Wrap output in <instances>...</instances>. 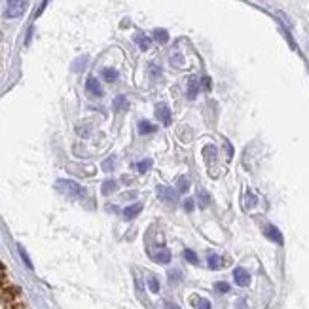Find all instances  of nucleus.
Returning a JSON list of instances; mask_svg holds the SVG:
<instances>
[{
  "label": "nucleus",
  "mask_w": 309,
  "mask_h": 309,
  "mask_svg": "<svg viewBox=\"0 0 309 309\" xmlns=\"http://www.w3.org/2000/svg\"><path fill=\"white\" fill-rule=\"evenodd\" d=\"M55 188L57 192L65 194L68 198H84L86 196V188H82L78 182L74 180H57L55 182Z\"/></svg>",
  "instance_id": "nucleus-1"
},
{
  "label": "nucleus",
  "mask_w": 309,
  "mask_h": 309,
  "mask_svg": "<svg viewBox=\"0 0 309 309\" xmlns=\"http://www.w3.org/2000/svg\"><path fill=\"white\" fill-rule=\"evenodd\" d=\"M25 8H27V0H6V12H4V15L8 19H15V17H19L25 12Z\"/></svg>",
  "instance_id": "nucleus-2"
},
{
  "label": "nucleus",
  "mask_w": 309,
  "mask_h": 309,
  "mask_svg": "<svg viewBox=\"0 0 309 309\" xmlns=\"http://www.w3.org/2000/svg\"><path fill=\"white\" fill-rule=\"evenodd\" d=\"M157 196L159 199H163L165 203H175L178 198V192L169 188V186H157Z\"/></svg>",
  "instance_id": "nucleus-3"
},
{
  "label": "nucleus",
  "mask_w": 309,
  "mask_h": 309,
  "mask_svg": "<svg viewBox=\"0 0 309 309\" xmlns=\"http://www.w3.org/2000/svg\"><path fill=\"white\" fill-rule=\"evenodd\" d=\"M233 281H235L239 287H248V285H250V273H248L245 267H235V269H233Z\"/></svg>",
  "instance_id": "nucleus-4"
},
{
  "label": "nucleus",
  "mask_w": 309,
  "mask_h": 309,
  "mask_svg": "<svg viewBox=\"0 0 309 309\" xmlns=\"http://www.w3.org/2000/svg\"><path fill=\"white\" fill-rule=\"evenodd\" d=\"M86 91L93 97H103V88H101V82L95 78V76H89L88 82H86Z\"/></svg>",
  "instance_id": "nucleus-5"
},
{
  "label": "nucleus",
  "mask_w": 309,
  "mask_h": 309,
  "mask_svg": "<svg viewBox=\"0 0 309 309\" xmlns=\"http://www.w3.org/2000/svg\"><path fill=\"white\" fill-rule=\"evenodd\" d=\"M155 116H157V120H159L163 125H171V122H173L171 110H169L167 105H157V107H155Z\"/></svg>",
  "instance_id": "nucleus-6"
},
{
  "label": "nucleus",
  "mask_w": 309,
  "mask_h": 309,
  "mask_svg": "<svg viewBox=\"0 0 309 309\" xmlns=\"http://www.w3.org/2000/svg\"><path fill=\"white\" fill-rule=\"evenodd\" d=\"M264 233H265V237H267V239H271L273 243H277V245H283V241H285V239H283V233H281L275 226H271V224H267V226H265Z\"/></svg>",
  "instance_id": "nucleus-7"
},
{
  "label": "nucleus",
  "mask_w": 309,
  "mask_h": 309,
  "mask_svg": "<svg viewBox=\"0 0 309 309\" xmlns=\"http://www.w3.org/2000/svg\"><path fill=\"white\" fill-rule=\"evenodd\" d=\"M203 155H205V161H207V165H209V171H213V165L216 163V157H218V152H216V148L215 146H205L203 148Z\"/></svg>",
  "instance_id": "nucleus-8"
},
{
  "label": "nucleus",
  "mask_w": 309,
  "mask_h": 309,
  "mask_svg": "<svg viewBox=\"0 0 309 309\" xmlns=\"http://www.w3.org/2000/svg\"><path fill=\"white\" fill-rule=\"evenodd\" d=\"M150 256H152V260L157 262V264H169V262H171V252H169V248H159V250H155V252H150Z\"/></svg>",
  "instance_id": "nucleus-9"
},
{
  "label": "nucleus",
  "mask_w": 309,
  "mask_h": 309,
  "mask_svg": "<svg viewBox=\"0 0 309 309\" xmlns=\"http://www.w3.org/2000/svg\"><path fill=\"white\" fill-rule=\"evenodd\" d=\"M140 211H142V203L137 201V203H133V205L124 209V216H125L127 220H133V218H137V216L140 215Z\"/></svg>",
  "instance_id": "nucleus-10"
},
{
  "label": "nucleus",
  "mask_w": 309,
  "mask_h": 309,
  "mask_svg": "<svg viewBox=\"0 0 309 309\" xmlns=\"http://www.w3.org/2000/svg\"><path fill=\"white\" fill-rule=\"evenodd\" d=\"M199 82L196 80V78H190L188 80V88H186V95H188V99H196L199 93Z\"/></svg>",
  "instance_id": "nucleus-11"
},
{
  "label": "nucleus",
  "mask_w": 309,
  "mask_h": 309,
  "mask_svg": "<svg viewBox=\"0 0 309 309\" xmlns=\"http://www.w3.org/2000/svg\"><path fill=\"white\" fill-rule=\"evenodd\" d=\"M127 107H129V103H127V99H125L124 95L116 97V99H114V103H112V108H114V112H125V110H127Z\"/></svg>",
  "instance_id": "nucleus-12"
},
{
  "label": "nucleus",
  "mask_w": 309,
  "mask_h": 309,
  "mask_svg": "<svg viewBox=\"0 0 309 309\" xmlns=\"http://www.w3.org/2000/svg\"><path fill=\"white\" fill-rule=\"evenodd\" d=\"M207 262H209V267H211V269H222L224 264H226V262L222 260V256H218V254H209Z\"/></svg>",
  "instance_id": "nucleus-13"
},
{
  "label": "nucleus",
  "mask_w": 309,
  "mask_h": 309,
  "mask_svg": "<svg viewBox=\"0 0 309 309\" xmlns=\"http://www.w3.org/2000/svg\"><path fill=\"white\" fill-rule=\"evenodd\" d=\"M190 302H194V308L196 309H211V302L207 298H199V296H190Z\"/></svg>",
  "instance_id": "nucleus-14"
},
{
  "label": "nucleus",
  "mask_w": 309,
  "mask_h": 309,
  "mask_svg": "<svg viewBox=\"0 0 309 309\" xmlns=\"http://www.w3.org/2000/svg\"><path fill=\"white\" fill-rule=\"evenodd\" d=\"M135 42H137V46H139L142 51H148L150 46H152V40H150L148 36H144V34H137V36H135Z\"/></svg>",
  "instance_id": "nucleus-15"
},
{
  "label": "nucleus",
  "mask_w": 309,
  "mask_h": 309,
  "mask_svg": "<svg viewBox=\"0 0 309 309\" xmlns=\"http://www.w3.org/2000/svg\"><path fill=\"white\" fill-rule=\"evenodd\" d=\"M154 40L157 44H167V42H169V32H167L165 29H155Z\"/></svg>",
  "instance_id": "nucleus-16"
},
{
  "label": "nucleus",
  "mask_w": 309,
  "mask_h": 309,
  "mask_svg": "<svg viewBox=\"0 0 309 309\" xmlns=\"http://www.w3.org/2000/svg\"><path fill=\"white\" fill-rule=\"evenodd\" d=\"M155 131V125L154 124H150V122H146V120H140L139 122V133L140 135H150V133Z\"/></svg>",
  "instance_id": "nucleus-17"
},
{
  "label": "nucleus",
  "mask_w": 309,
  "mask_h": 309,
  "mask_svg": "<svg viewBox=\"0 0 309 309\" xmlns=\"http://www.w3.org/2000/svg\"><path fill=\"white\" fill-rule=\"evenodd\" d=\"M116 188H118V184H116V180H105L103 182V188H101V192L105 194V196H110V194H114L116 192Z\"/></svg>",
  "instance_id": "nucleus-18"
},
{
  "label": "nucleus",
  "mask_w": 309,
  "mask_h": 309,
  "mask_svg": "<svg viewBox=\"0 0 309 309\" xmlns=\"http://www.w3.org/2000/svg\"><path fill=\"white\" fill-rule=\"evenodd\" d=\"M256 203H258V199H256V196H254L252 192H247V194H245V209H247V211H250L252 207H256Z\"/></svg>",
  "instance_id": "nucleus-19"
},
{
  "label": "nucleus",
  "mask_w": 309,
  "mask_h": 309,
  "mask_svg": "<svg viewBox=\"0 0 309 309\" xmlns=\"http://www.w3.org/2000/svg\"><path fill=\"white\" fill-rule=\"evenodd\" d=\"M103 80L108 82V84L116 82V80H118V72H116L114 68H105V70H103Z\"/></svg>",
  "instance_id": "nucleus-20"
},
{
  "label": "nucleus",
  "mask_w": 309,
  "mask_h": 309,
  "mask_svg": "<svg viewBox=\"0 0 309 309\" xmlns=\"http://www.w3.org/2000/svg\"><path fill=\"white\" fill-rule=\"evenodd\" d=\"M152 169V159H142L137 163V171L139 173H148Z\"/></svg>",
  "instance_id": "nucleus-21"
},
{
  "label": "nucleus",
  "mask_w": 309,
  "mask_h": 309,
  "mask_svg": "<svg viewBox=\"0 0 309 309\" xmlns=\"http://www.w3.org/2000/svg\"><path fill=\"white\" fill-rule=\"evenodd\" d=\"M190 190V182H188V178L180 177L177 182V192L178 194H184V192H188Z\"/></svg>",
  "instance_id": "nucleus-22"
},
{
  "label": "nucleus",
  "mask_w": 309,
  "mask_h": 309,
  "mask_svg": "<svg viewBox=\"0 0 309 309\" xmlns=\"http://www.w3.org/2000/svg\"><path fill=\"white\" fill-rule=\"evenodd\" d=\"M148 288H150V292H154V294L159 292V281H157L155 275H148Z\"/></svg>",
  "instance_id": "nucleus-23"
},
{
  "label": "nucleus",
  "mask_w": 309,
  "mask_h": 309,
  "mask_svg": "<svg viewBox=\"0 0 309 309\" xmlns=\"http://www.w3.org/2000/svg\"><path fill=\"white\" fill-rule=\"evenodd\" d=\"M184 258H186V262H190V264H198L199 260H198V254L194 252V250H190V248H186L184 250Z\"/></svg>",
  "instance_id": "nucleus-24"
},
{
  "label": "nucleus",
  "mask_w": 309,
  "mask_h": 309,
  "mask_svg": "<svg viewBox=\"0 0 309 309\" xmlns=\"http://www.w3.org/2000/svg\"><path fill=\"white\" fill-rule=\"evenodd\" d=\"M19 256H21V260L25 262V265L29 267V269H32V262H31V258H29V254H27V250L23 248L21 245H19Z\"/></svg>",
  "instance_id": "nucleus-25"
},
{
  "label": "nucleus",
  "mask_w": 309,
  "mask_h": 309,
  "mask_svg": "<svg viewBox=\"0 0 309 309\" xmlns=\"http://www.w3.org/2000/svg\"><path fill=\"white\" fill-rule=\"evenodd\" d=\"M86 65H88V57H80V59L72 65V70H74V72H80Z\"/></svg>",
  "instance_id": "nucleus-26"
},
{
  "label": "nucleus",
  "mask_w": 309,
  "mask_h": 309,
  "mask_svg": "<svg viewBox=\"0 0 309 309\" xmlns=\"http://www.w3.org/2000/svg\"><path fill=\"white\" fill-rule=\"evenodd\" d=\"M114 161H116V157H114V155H110V157H107V161L103 163V171L110 173L112 169H114Z\"/></svg>",
  "instance_id": "nucleus-27"
},
{
  "label": "nucleus",
  "mask_w": 309,
  "mask_h": 309,
  "mask_svg": "<svg viewBox=\"0 0 309 309\" xmlns=\"http://www.w3.org/2000/svg\"><path fill=\"white\" fill-rule=\"evenodd\" d=\"M199 205H201V207H207V205H209V194H207L205 190L199 192Z\"/></svg>",
  "instance_id": "nucleus-28"
},
{
  "label": "nucleus",
  "mask_w": 309,
  "mask_h": 309,
  "mask_svg": "<svg viewBox=\"0 0 309 309\" xmlns=\"http://www.w3.org/2000/svg\"><path fill=\"white\" fill-rule=\"evenodd\" d=\"M171 65H178V66L184 65V59H182V55H180V53H175V55L171 57Z\"/></svg>",
  "instance_id": "nucleus-29"
},
{
  "label": "nucleus",
  "mask_w": 309,
  "mask_h": 309,
  "mask_svg": "<svg viewBox=\"0 0 309 309\" xmlns=\"http://www.w3.org/2000/svg\"><path fill=\"white\" fill-rule=\"evenodd\" d=\"M215 288H216V292L226 294V292L230 290V285H228V283H216V285H215Z\"/></svg>",
  "instance_id": "nucleus-30"
},
{
  "label": "nucleus",
  "mask_w": 309,
  "mask_h": 309,
  "mask_svg": "<svg viewBox=\"0 0 309 309\" xmlns=\"http://www.w3.org/2000/svg\"><path fill=\"white\" fill-rule=\"evenodd\" d=\"M180 271H175V269H171L169 271V279H171V283H175V281H180Z\"/></svg>",
  "instance_id": "nucleus-31"
},
{
  "label": "nucleus",
  "mask_w": 309,
  "mask_h": 309,
  "mask_svg": "<svg viewBox=\"0 0 309 309\" xmlns=\"http://www.w3.org/2000/svg\"><path fill=\"white\" fill-rule=\"evenodd\" d=\"M78 135H82V137H88L89 135V125H78Z\"/></svg>",
  "instance_id": "nucleus-32"
},
{
  "label": "nucleus",
  "mask_w": 309,
  "mask_h": 309,
  "mask_svg": "<svg viewBox=\"0 0 309 309\" xmlns=\"http://www.w3.org/2000/svg\"><path fill=\"white\" fill-rule=\"evenodd\" d=\"M201 88L205 89V91H209V89H211V78H209V76H205V78L201 80Z\"/></svg>",
  "instance_id": "nucleus-33"
},
{
  "label": "nucleus",
  "mask_w": 309,
  "mask_h": 309,
  "mask_svg": "<svg viewBox=\"0 0 309 309\" xmlns=\"http://www.w3.org/2000/svg\"><path fill=\"white\" fill-rule=\"evenodd\" d=\"M184 211H186V213H190V211H194V201H192V199H188V201H184Z\"/></svg>",
  "instance_id": "nucleus-34"
},
{
  "label": "nucleus",
  "mask_w": 309,
  "mask_h": 309,
  "mask_svg": "<svg viewBox=\"0 0 309 309\" xmlns=\"http://www.w3.org/2000/svg\"><path fill=\"white\" fill-rule=\"evenodd\" d=\"M47 2H49V0H44V2H42V6L38 8V12H36V15H34V17H38V15H40V14L44 12V8H46V6H47Z\"/></svg>",
  "instance_id": "nucleus-35"
},
{
  "label": "nucleus",
  "mask_w": 309,
  "mask_h": 309,
  "mask_svg": "<svg viewBox=\"0 0 309 309\" xmlns=\"http://www.w3.org/2000/svg\"><path fill=\"white\" fill-rule=\"evenodd\" d=\"M150 72H152V76H159V68L155 65H150Z\"/></svg>",
  "instance_id": "nucleus-36"
},
{
  "label": "nucleus",
  "mask_w": 309,
  "mask_h": 309,
  "mask_svg": "<svg viewBox=\"0 0 309 309\" xmlns=\"http://www.w3.org/2000/svg\"><path fill=\"white\" fill-rule=\"evenodd\" d=\"M165 308H167V309H180L178 306H175V304H171V302H167V304H165Z\"/></svg>",
  "instance_id": "nucleus-37"
},
{
  "label": "nucleus",
  "mask_w": 309,
  "mask_h": 309,
  "mask_svg": "<svg viewBox=\"0 0 309 309\" xmlns=\"http://www.w3.org/2000/svg\"><path fill=\"white\" fill-rule=\"evenodd\" d=\"M2 275H4V269H2V265H0V279H2Z\"/></svg>",
  "instance_id": "nucleus-38"
}]
</instances>
